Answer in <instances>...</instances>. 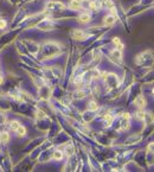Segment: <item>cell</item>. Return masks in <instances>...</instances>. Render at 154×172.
I'll return each instance as SVG.
<instances>
[{
    "instance_id": "cell-7",
    "label": "cell",
    "mask_w": 154,
    "mask_h": 172,
    "mask_svg": "<svg viewBox=\"0 0 154 172\" xmlns=\"http://www.w3.org/2000/svg\"><path fill=\"white\" fill-rule=\"evenodd\" d=\"M135 103H136V106L139 107V108H143V107H145V105H146V100H145L142 96H139V97L136 99Z\"/></svg>"
},
{
    "instance_id": "cell-4",
    "label": "cell",
    "mask_w": 154,
    "mask_h": 172,
    "mask_svg": "<svg viewBox=\"0 0 154 172\" xmlns=\"http://www.w3.org/2000/svg\"><path fill=\"white\" fill-rule=\"evenodd\" d=\"M71 35L77 41H82V39H84V38L87 37V35L84 33V31H82V30H74Z\"/></svg>"
},
{
    "instance_id": "cell-9",
    "label": "cell",
    "mask_w": 154,
    "mask_h": 172,
    "mask_svg": "<svg viewBox=\"0 0 154 172\" xmlns=\"http://www.w3.org/2000/svg\"><path fill=\"white\" fill-rule=\"evenodd\" d=\"M15 132L18 133L19 137H24V135H25V133H26V129H25V127H24V126H20V125H19V127L15 129Z\"/></svg>"
},
{
    "instance_id": "cell-10",
    "label": "cell",
    "mask_w": 154,
    "mask_h": 172,
    "mask_svg": "<svg viewBox=\"0 0 154 172\" xmlns=\"http://www.w3.org/2000/svg\"><path fill=\"white\" fill-rule=\"evenodd\" d=\"M62 158H63V153H62L61 151H55V152H53V159L61 160Z\"/></svg>"
},
{
    "instance_id": "cell-1",
    "label": "cell",
    "mask_w": 154,
    "mask_h": 172,
    "mask_svg": "<svg viewBox=\"0 0 154 172\" xmlns=\"http://www.w3.org/2000/svg\"><path fill=\"white\" fill-rule=\"evenodd\" d=\"M109 59L115 64H121L122 63V53H121L120 50L115 49L110 52V56H109Z\"/></svg>"
},
{
    "instance_id": "cell-3",
    "label": "cell",
    "mask_w": 154,
    "mask_h": 172,
    "mask_svg": "<svg viewBox=\"0 0 154 172\" xmlns=\"http://www.w3.org/2000/svg\"><path fill=\"white\" fill-rule=\"evenodd\" d=\"M116 23V15L114 14H108L104 17V20H103V24L106 26H113Z\"/></svg>"
},
{
    "instance_id": "cell-11",
    "label": "cell",
    "mask_w": 154,
    "mask_h": 172,
    "mask_svg": "<svg viewBox=\"0 0 154 172\" xmlns=\"http://www.w3.org/2000/svg\"><path fill=\"white\" fill-rule=\"evenodd\" d=\"M10 127H11V129L15 131V129L19 127V122H18V121H12V122L10 123Z\"/></svg>"
},
{
    "instance_id": "cell-6",
    "label": "cell",
    "mask_w": 154,
    "mask_h": 172,
    "mask_svg": "<svg viewBox=\"0 0 154 172\" xmlns=\"http://www.w3.org/2000/svg\"><path fill=\"white\" fill-rule=\"evenodd\" d=\"M81 6H82V1L81 0H70L69 3V7L74 11H78L81 9Z\"/></svg>"
},
{
    "instance_id": "cell-12",
    "label": "cell",
    "mask_w": 154,
    "mask_h": 172,
    "mask_svg": "<svg viewBox=\"0 0 154 172\" xmlns=\"http://www.w3.org/2000/svg\"><path fill=\"white\" fill-rule=\"evenodd\" d=\"M89 109H91V111H96V109H97V105H96V102H94V101H91V102H89Z\"/></svg>"
},
{
    "instance_id": "cell-2",
    "label": "cell",
    "mask_w": 154,
    "mask_h": 172,
    "mask_svg": "<svg viewBox=\"0 0 154 172\" xmlns=\"http://www.w3.org/2000/svg\"><path fill=\"white\" fill-rule=\"evenodd\" d=\"M64 7H65L64 4L59 3V1H50V3L46 4L47 10H59V11H62V10H64Z\"/></svg>"
},
{
    "instance_id": "cell-15",
    "label": "cell",
    "mask_w": 154,
    "mask_h": 172,
    "mask_svg": "<svg viewBox=\"0 0 154 172\" xmlns=\"http://www.w3.org/2000/svg\"><path fill=\"white\" fill-rule=\"evenodd\" d=\"M67 154H68V155H71V154H72V147H71L70 145H69L68 148H67Z\"/></svg>"
},
{
    "instance_id": "cell-17",
    "label": "cell",
    "mask_w": 154,
    "mask_h": 172,
    "mask_svg": "<svg viewBox=\"0 0 154 172\" xmlns=\"http://www.w3.org/2000/svg\"><path fill=\"white\" fill-rule=\"evenodd\" d=\"M123 118H125L126 120H129V119H131V114H129V113H125V114H123Z\"/></svg>"
},
{
    "instance_id": "cell-20",
    "label": "cell",
    "mask_w": 154,
    "mask_h": 172,
    "mask_svg": "<svg viewBox=\"0 0 154 172\" xmlns=\"http://www.w3.org/2000/svg\"><path fill=\"white\" fill-rule=\"evenodd\" d=\"M3 82H4V80H3V77L0 76V84H3Z\"/></svg>"
},
{
    "instance_id": "cell-16",
    "label": "cell",
    "mask_w": 154,
    "mask_h": 172,
    "mask_svg": "<svg viewBox=\"0 0 154 172\" xmlns=\"http://www.w3.org/2000/svg\"><path fill=\"white\" fill-rule=\"evenodd\" d=\"M113 43H114L115 45H117L119 43H120V38H117V37H115L114 39H113Z\"/></svg>"
},
{
    "instance_id": "cell-19",
    "label": "cell",
    "mask_w": 154,
    "mask_h": 172,
    "mask_svg": "<svg viewBox=\"0 0 154 172\" xmlns=\"http://www.w3.org/2000/svg\"><path fill=\"white\" fill-rule=\"evenodd\" d=\"M38 116H40V118H43V116H45V114H42V112H38V114H37Z\"/></svg>"
},
{
    "instance_id": "cell-13",
    "label": "cell",
    "mask_w": 154,
    "mask_h": 172,
    "mask_svg": "<svg viewBox=\"0 0 154 172\" xmlns=\"http://www.w3.org/2000/svg\"><path fill=\"white\" fill-rule=\"evenodd\" d=\"M145 115H146V114H145L143 112H141V111H140V112H137V113H136V118L142 120V119H145Z\"/></svg>"
},
{
    "instance_id": "cell-8",
    "label": "cell",
    "mask_w": 154,
    "mask_h": 172,
    "mask_svg": "<svg viewBox=\"0 0 154 172\" xmlns=\"http://www.w3.org/2000/svg\"><path fill=\"white\" fill-rule=\"evenodd\" d=\"M10 140V135L7 132H3L1 134H0V141L1 143H7Z\"/></svg>"
},
{
    "instance_id": "cell-14",
    "label": "cell",
    "mask_w": 154,
    "mask_h": 172,
    "mask_svg": "<svg viewBox=\"0 0 154 172\" xmlns=\"http://www.w3.org/2000/svg\"><path fill=\"white\" fill-rule=\"evenodd\" d=\"M6 27V21L3 20V19H0V30H3Z\"/></svg>"
},
{
    "instance_id": "cell-5",
    "label": "cell",
    "mask_w": 154,
    "mask_h": 172,
    "mask_svg": "<svg viewBox=\"0 0 154 172\" xmlns=\"http://www.w3.org/2000/svg\"><path fill=\"white\" fill-rule=\"evenodd\" d=\"M77 20H78V23H81V24H88V23L91 20V17L89 13H82V14L78 15Z\"/></svg>"
},
{
    "instance_id": "cell-18",
    "label": "cell",
    "mask_w": 154,
    "mask_h": 172,
    "mask_svg": "<svg viewBox=\"0 0 154 172\" xmlns=\"http://www.w3.org/2000/svg\"><path fill=\"white\" fill-rule=\"evenodd\" d=\"M106 120H107V122H111V120H113L111 115H106Z\"/></svg>"
}]
</instances>
